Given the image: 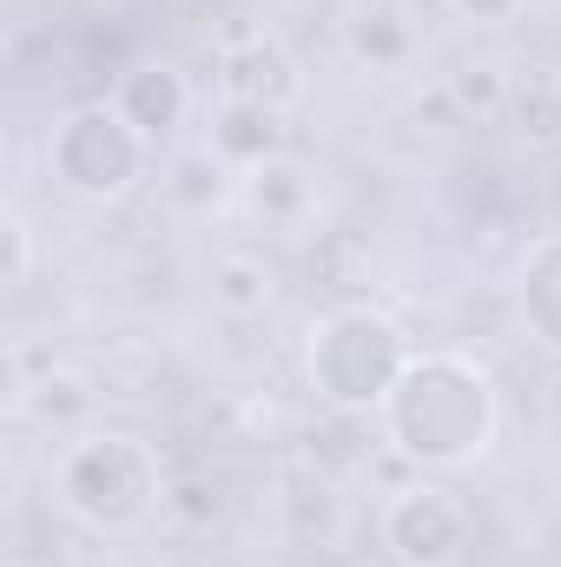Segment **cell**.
Masks as SVG:
<instances>
[{
    "instance_id": "1",
    "label": "cell",
    "mask_w": 561,
    "mask_h": 567,
    "mask_svg": "<svg viewBox=\"0 0 561 567\" xmlns=\"http://www.w3.org/2000/svg\"><path fill=\"white\" fill-rule=\"evenodd\" d=\"M496 416H502V403L476 357L417 350L410 370L397 377V390L384 396L377 429H384V449L404 455L417 475H449V468H469L489 455Z\"/></svg>"
},
{
    "instance_id": "2",
    "label": "cell",
    "mask_w": 561,
    "mask_h": 567,
    "mask_svg": "<svg viewBox=\"0 0 561 567\" xmlns=\"http://www.w3.org/2000/svg\"><path fill=\"white\" fill-rule=\"evenodd\" d=\"M165 462L133 429H80L53 462V502L86 535H140L165 515Z\"/></svg>"
},
{
    "instance_id": "3",
    "label": "cell",
    "mask_w": 561,
    "mask_h": 567,
    "mask_svg": "<svg viewBox=\"0 0 561 567\" xmlns=\"http://www.w3.org/2000/svg\"><path fill=\"white\" fill-rule=\"evenodd\" d=\"M410 357H417L410 330L377 303H337L304 337V377L317 403H330L337 416H377Z\"/></svg>"
},
{
    "instance_id": "4",
    "label": "cell",
    "mask_w": 561,
    "mask_h": 567,
    "mask_svg": "<svg viewBox=\"0 0 561 567\" xmlns=\"http://www.w3.org/2000/svg\"><path fill=\"white\" fill-rule=\"evenodd\" d=\"M152 165V145L126 126L113 100H73L47 126V178L80 205H120L133 198Z\"/></svg>"
},
{
    "instance_id": "5",
    "label": "cell",
    "mask_w": 561,
    "mask_h": 567,
    "mask_svg": "<svg viewBox=\"0 0 561 567\" xmlns=\"http://www.w3.org/2000/svg\"><path fill=\"white\" fill-rule=\"evenodd\" d=\"M377 535H384V555L404 567H462V555L476 548L469 508L449 488L422 482V475H410L404 488H390V502L377 515Z\"/></svg>"
},
{
    "instance_id": "6",
    "label": "cell",
    "mask_w": 561,
    "mask_h": 567,
    "mask_svg": "<svg viewBox=\"0 0 561 567\" xmlns=\"http://www.w3.org/2000/svg\"><path fill=\"white\" fill-rule=\"evenodd\" d=\"M218 100H245V106L290 113L304 100V66H297V53L284 47L278 33L232 20L225 27V47H218Z\"/></svg>"
},
{
    "instance_id": "7",
    "label": "cell",
    "mask_w": 561,
    "mask_h": 567,
    "mask_svg": "<svg viewBox=\"0 0 561 567\" xmlns=\"http://www.w3.org/2000/svg\"><path fill=\"white\" fill-rule=\"evenodd\" d=\"M113 106L126 113V126L145 145H165V140H178L185 120H192V80L172 60H133L113 80Z\"/></svg>"
},
{
    "instance_id": "8",
    "label": "cell",
    "mask_w": 561,
    "mask_h": 567,
    "mask_svg": "<svg viewBox=\"0 0 561 567\" xmlns=\"http://www.w3.org/2000/svg\"><path fill=\"white\" fill-rule=\"evenodd\" d=\"M516 317L522 330L561 357V231H542L516 258Z\"/></svg>"
},
{
    "instance_id": "9",
    "label": "cell",
    "mask_w": 561,
    "mask_h": 567,
    "mask_svg": "<svg viewBox=\"0 0 561 567\" xmlns=\"http://www.w3.org/2000/svg\"><path fill=\"white\" fill-rule=\"evenodd\" d=\"M344 53L357 66H370V73H404L417 60V20L404 7H390V0H364L344 20Z\"/></svg>"
},
{
    "instance_id": "10",
    "label": "cell",
    "mask_w": 561,
    "mask_h": 567,
    "mask_svg": "<svg viewBox=\"0 0 561 567\" xmlns=\"http://www.w3.org/2000/svg\"><path fill=\"white\" fill-rule=\"evenodd\" d=\"M159 185H165V198H172L178 218H218L245 178H238L212 145H185V152L165 158V178H159Z\"/></svg>"
},
{
    "instance_id": "11",
    "label": "cell",
    "mask_w": 561,
    "mask_h": 567,
    "mask_svg": "<svg viewBox=\"0 0 561 567\" xmlns=\"http://www.w3.org/2000/svg\"><path fill=\"white\" fill-rule=\"evenodd\" d=\"M205 145L245 178V172H258V165L284 158V113H272V106H245V100H218V113H212V140Z\"/></svg>"
},
{
    "instance_id": "12",
    "label": "cell",
    "mask_w": 561,
    "mask_h": 567,
    "mask_svg": "<svg viewBox=\"0 0 561 567\" xmlns=\"http://www.w3.org/2000/svg\"><path fill=\"white\" fill-rule=\"evenodd\" d=\"M245 205H252L265 225L297 231V225L310 218V172H304L297 158H272V165L245 172Z\"/></svg>"
},
{
    "instance_id": "13",
    "label": "cell",
    "mask_w": 561,
    "mask_h": 567,
    "mask_svg": "<svg viewBox=\"0 0 561 567\" xmlns=\"http://www.w3.org/2000/svg\"><path fill=\"white\" fill-rule=\"evenodd\" d=\"M212 303L232 317H258L278 303V271L258 251H218L212 258Z\"/></svg>"
},
{
    "instance_id": "14",
    "label": "cell",
    "mask_w": 561,
    "mask_h": 567,
    "mask_svg": "<svg viewBox=\"0 0 561 567\" xmlns=\"http://www.w3.org/2000/svg\"><path fill=\"white\" fill-rule=\"evenodd\" d=\"M442 93L456 100L462 126H476V120H502V113H509V93H516V73H509L502 60H462L456 73H442Z\"/></svg>"
},
{
    "instance_id": "15",
    "label": "cell",
    "mask_w": 561,
    "mask_h": 567,
    "mask_svg": "<svg viewBox=\"0 0 561 567\" xmlns=\"http://www.w3.org/2000/svg\"><path fill=\"white\" fill-rule=\"evenodd\" d=\"M509 120L516 133L536 145H555L561 140V73H516V93H509Z\"/></svg>"
},
{
    "instance_id": "16",
    "label": "cell",
    "mask_w": 561,
    "mask_h": 567,
    "mask_svg": "<svg viewBox=\"0 0 561 567\" xmlns=\"http://www.w3.org/2000/svg\"><path fill=\"white\" fill-rule=\"evenodd\" d=\"M165 515H172L178 528H212V522L225 515V495H218L212 475H172V482H165Z\"/></svg>"
},
{
    "instance_id": "17",
    "label": "cell",
    "mask_w": 561,
    "mask_h": 567,
    "mask_svg": "<svg viewBox=\"0 0 561 567\" xmlns=\"http://www.w3.org/2000/svg\"><path fill=\"white\" fill-rule=\"evenodd\" d=\"M20 403H27L33 416H80L93 396H86V383H80V377H67V370H47L33 390H20Z\"/></svg>"
},
{
    "instance_id": "18",
    "label": "cell",
    "mask_w": 561,
    "mask_h": 567,
    "mask_svg": "<svg viewBox=\"0 0 561 567\" xmlns=\"http://www.w3.org/2000/svg\"><path fill=\"white\" fill-rule=\"evenodd\" d=\"M0 238H7V271H0V284H7V290H20V284H27V271H33V231H27V218L13 212Z\"/></svg>"
},
{
    "instance_id": "19",
    "label": "cell",
    "mask_w": 561,
    "mask_h": 567,
    "mask_svg": "<svg viewBox=\"0 0 561 567\" xmlns=\"http://www.w3.org/2000/svg\"><path fill=\"white\" fill-rule=\"evenodd\" d=\"M522 7L529 0H449V13L469 27H509V20H522Z\"/></svg>"
},
{
    "instance_id": "20",
    "label": "cell",
    "mask_w": 561,
    "mask_h": 567,
    "mask_svg": "<svg viewBox=\"0 0 561 567\" xmlns=\"http://www.w3.org/2000/svg\"><path fill=\"white\" fill-rule=\"evenodd\" d=\"M357 567H404V561H390V555H384V561H357Z\"/></svg>"
}]
</instances>
